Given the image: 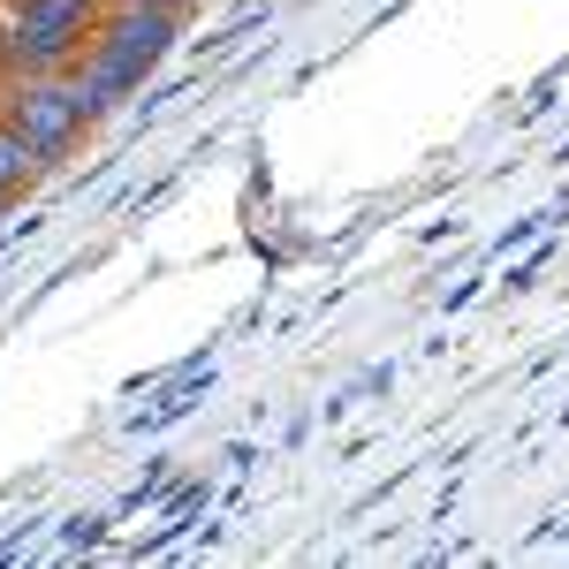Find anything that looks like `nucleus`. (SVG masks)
I'll return each instance as SVG.
<instances>
[{
	"instance_id": "3",
	"label": "nucleus",
	"mask_w": 569,
	"mask_h": 569,
	"mask_svg": "<svg viewBox=\"0 0 569 569\" xmlns=\"http://www.w3.org/2000/svg\"><path fill=\"white\" fill-rule=\"evenodd\" d=\"M107 0H23L8 31V69H77Z\"/></svg>"
},
{
	"instance_id": "2",
	"label": "nucleus",
	"mask_w": 569,
	"mask_h": 569,
	"mask_svg": "<svg viewBox=\"0 0 569 569\" xmlns=\"http://www.w3.org/2000/svg\"><path fill=\"white\" fill-rule=\"evenodd\" d=\"M0 122H16V130L39 144V160H69L77 152V137L99 122L84 107V91L69 69H8V84H0Z\"/></svg>"
},
{
	"instance_id": "5",
	"label": "nucleus",
	"mask_w": 569,
	"mask_h": 569,
	"mask_svg": "<svg viewBox=\"0 0 569 569\" xmlns=\"http://www.w3.org/2000/svg\"><path fill=\"white\" fill-rule=\"evenodd\" d=\"M107 8H176V16H182L190 0H107Z\"/></svg>"
},
{
	"instance_id": "1",
	"label": "nucleus",
	"mask_w": 569,
	"mask_h": 569,
	"mask_svg": "<svg viewBox=\"0 0 569 569\" xmlns=\"http://www.w3.org/2000/svg\"><path fill=\"white\" fill-rule=\"evenodd\" d=\"M176 31H182L176 8H107L99 31H91V46H84V61L69 69L91 114H107V107H122L130 91H144V77L176 53Z\"/></svg>"
},
{
	"instance_id": "4",
	"label": "nucleus",
	"mask_w": 569,
	"mask_h": 569,
	"mask_svg": "<svg viewBox=\"0 0 569 569\" xmlns=\"http://www.w3.org/2000/svg\"><path fill=\"white\" fill-rule=\"evenodd\" d=\"M39 176H46L39 144H31V137L16 130V122H0V182H8V190L23 198V190H31V182H39Z\"/></svg>"
},
{
	"instance_id": "6",
	"label": "nucleus",
	"mask_w": 569,
	"mask_h": 569,
	"mask_svg": "<svg viewBox=\"0 0 569 569\" xmlns=\"http://www.w3.org/2000/svg\"><path fill=\"white\" fill-rule=\"evenodd\" d=\"M8 206H16V190H8V182H0V213H8Z\"/></svg>"
}]
</instances>
